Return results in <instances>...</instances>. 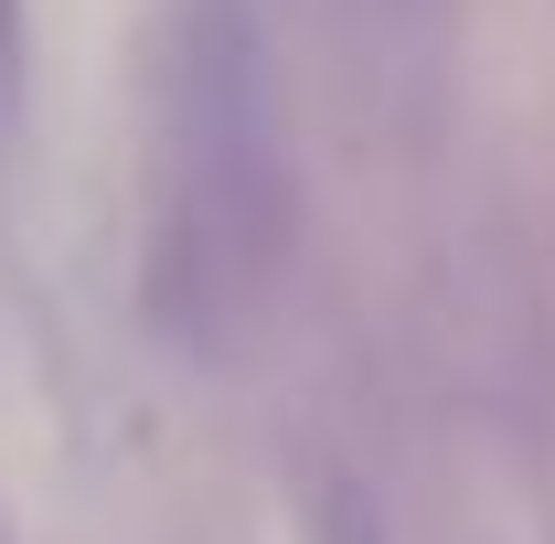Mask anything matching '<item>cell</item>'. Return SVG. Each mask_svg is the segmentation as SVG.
<instances>
[{"label": "cell", "mask_w": 555, "mask_h": 544, "mask_svg": "<svg viewBox=\"0 0 555 544\" xmlns=\"http://www.w3.org/2000/svg\"><path fill=\"white\" fill-rule=\"evenodd\" d=\"M332 54L385 139H416L460 65V0H332Z\"/></svg>", "instance_id": "7a4b0ae2"}, {"label": "cell", "mask_w": 555, "mask_h": 544, "mask_svg": "<svg viewBox=\"0 0 555 544\" xmlns=\"http://www.w3.org/2000/svg\"><path fill=\"white\" fill-rule=\"evenodd\" d=\"M160 310L235 321L288 257V107L268 0H171L160 22Z\"/></svg>", "instance_id": "6da1fadb"}]
</instances>
